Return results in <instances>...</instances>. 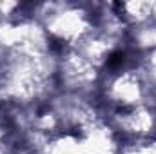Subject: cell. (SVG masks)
<instances>
[{"label":"cell","instance_id":"cell-1","mask_svg":"<svg viewBox=\"0 0 156 154\" xmlns=\"http://www.w3.org/2000/svg\"><path fill=\"white\" fill-rule=\"evenodd\" d=\"M123 62V53H113L109 58H107V65H111V67H116V65H120Z\"/></svg>","mask_w":156,"mask_h":154}]
</instances>
